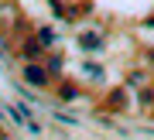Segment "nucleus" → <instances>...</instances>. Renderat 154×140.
Returning a JSON list of instances; mask_svg holds the SVG:
<instances>
[{"label":"nucleus","mask_w":154,"mask_h":140,"mask_svg":"<svg viewBox=\"0 0 154 140\" xmlns=\"http://www.w3.org/2000/svg\"><path fill=\"white\" fill-rule=\"evenodd\" d=\"M24 79H28L31 86H45V82H48V72H45L41 65L31 62V65H24Z\"/></svg>","instance_id":"1"},{"label":"nucleus","mask_w":154,"mask_h":140,"mask_svg":"<svg viewBox=\"0 0 154 140\" xmlns=\"http://www.w3.org/2000/svg\"><path fill=\"white\" fill-rule=\"evenodd\" d=\"M62 99H75V89H72V86H62Z\"/></svg>","instance_id":"2"}]
</instances>
